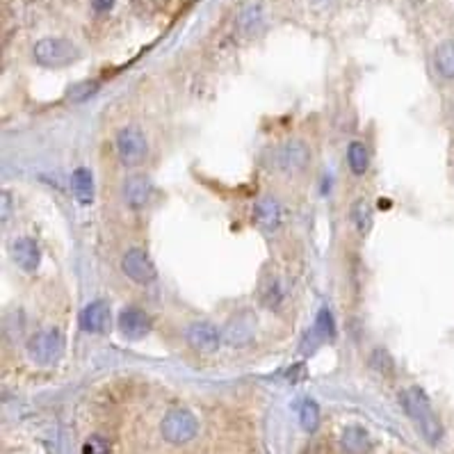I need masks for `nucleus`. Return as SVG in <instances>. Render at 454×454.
Wrapping results in <instances>:
<instances>
[{
	"label": "nucleus",
	"mask_w": 454,
	"mask_h": 454,
	"mask_svg": "<svg viewBox=\"0 0 454 454\" xmlns=\"http://www.w3.org/2000/svg\"><path fill=\"white\" fill-rule=\"evenodd\" d=\"M400 404L402 409L406 411V415L411 418V420L418 425L420 429V434L429 440L432 445H436L440 438H443V425L436 418L434 409H432V402L425 395L423 388L418 386H409L400 393Z\"/></svg>",
	"instance_id": "nucleus-1"
},
{
	"label": "nucleus",
	"mask_w": 454,
	"mask_h": 454,
	"mask_svg": "<svg viewBox=\"0 0 454 454\" xmlns=\"http://www.w3.org/2000/svg\"><path fill=\"white\" fill-rule=\"evenodd\" d=\"M32 55H34V60H37V64H41V66L62 69V66L74 64L80 57V51L74 41H69L64 37H46L34 44Z\"/></svg>",
	"instance_id": "nucleus-2"
},
{
	"label": "nucleus",
	"mask_w": 454,
	"mask_h": 454,
	"mask_svg": "<svg viewBox=\"0 0 454 454\" xmlns=\"http://www.w3.org/2000/svg\"><path fill=\"white\" fill-rule=\"evenodd\" d=\"M26 352L30 360H34L37 365H55L57 360L64 354V336L57 329H44L30 336L26 343Z\"/></svg>",
	"instance_id": "nucleus-3"
},
{
	"label": "nucleus",
	"mask_w": 454,
	"mask_h": 454,
	"mask_svg": "<svg viewBox=\"0 0 454 454\" xmlns=\"http://www.w3.org/2000/svg\"><path fill=\"white\" fill-rule=\"evenodd\" d=\"M114 148H116V156H119V160H121V165H126V167L142 165L148 156V142H146L144 133L139 131L137 126L121 128V131L116 133Z\"/></svg>",
	"instance_id": "nucleus-4"
},
{
	"label": "nucleus",
	"mask_w": 454,
	"mask_h": 454,
	"mask_svg": "<svg viewBox=\"0 0 454 454\" xmlns=\"http://www.w3.org/2000/svg\"><path fill=\"white\" fill-rule=\"evenodd\" d=\"M160 429H162V436H165L167 443L185 445L196 436V432H199V423H196V418L188 409H181L178 406V409L167 411V415L162 418Z\"/></svg>",
	"instance_id": "nucleus-5"
},
{
	"label": "nucleus",
	"mask_w": 454,
	"mask_h": 454,
	"mask_svg": "<svg viewBox=\"0 0 454 454\" xmlns=\"http://www.w3.org/2000/svg\"><path fill=\"white\" fill-rule=\"evenodd\" d=\"M121 270L137 286H148L158 278V270H156L153 261H151V256L139 247H133L123 253Z\"/></svg>",
	"instance_id": "nucleus-6"
},
{
	"label": "nucleus",
	"mask_w": 454,
	"mask_h": 454,
	"mask_svg": "<svg viewBox=\"0 0 454 454\" xmlns=\"http://www.w3.org/2000/svg\"><path fill=\"white\" fill-rule=\"evenodd\" d=\"M311 162V148L301 139H288L274 151V167L283 173H299Z\"/></svg>",
	"instance_id": "nucleus-7"
},
{
	"label": "nucleus",
	"mask_w": 454,
	"mask_h": 454,
	"mask_svg": "<svg viewBox=\"0 0 454 454\" xmlns=\"http://www.w3.org/2000/svg\"><path fill=\"white\" fill-rule=\"evenodd\" d=\"M222 338L224 333L219 331L213 322H206V320H196L185 329V340L199 354H215L219 345H222Z\"/></svg>",
	"instance_id": "nucleus-8"
},
{
	"label": "nucleus",
	"mask_w": 454,
	"mask_h": 454,
	"mask_svg": "<svg viewBox=\"0 0 454 454\" xmlns=\"http://www.w3.org/2000/svg\"><path fill=\"white\" fill-rule=\"evenodd\" d=\"M119 331L123 338L128 340H142L146 333H151V327H153V322H151V316L146 311L137 308V306H128L119 313Z\"/></svg>",
	"instance_id": "nucleus-9"
},
{
	"label": "nucleus",
	"mask_w": 454,
	"mask_h": 454,
	"mask_svg": "<svg viewBox=\"0 0 454 454\" xmlns=\"http://www.w3.org/2000/svg\"><path fill=\"white\" fill-rule=\"evenodd\" d=\"M78 324L85 333H106L110 329V306L106 299H94L80 311Z\"/></svg>",
	"instance_id": "nucleus-10"
},
{
	"label": "nucleus",
	"mask_w": 454,
	"mask_h": 454,
	"mask_svg": "<svg viewBox=\"0 0 454 454\" xmlns=\"http://www.w3.org/2000/svg\"><path fill=\"white\" fill-rule=\"evenodd\" d=\"M151 196H153V183L142 173H135V176H128L123 181V201L131 211L146 208L151 203Z\"/></svg>",
	"instance_id": "nucleus-11"
},
{
	"label": "nucleus",
	"mask_w": 454,
	"mask_h": 454,
	"mask_svg": "<svg viewBox=\"0 0 454 454\" xmlns=\"http://www.w3.org/2000/svg\"><path fill=\"white\" fill-rule=\"evenodd\" d=\"M9 253H11V261L16 263V267H21L23 272H37V267L41 263V249L37 240L32 238H16L14 242L9 244Z\"/></svg>",
	"instance_id": "nucleus-12"
},
{
	"label": "nucleus",
	"mask_w": 454,
	"mask_h": 454,
	"mask_svg": "<svg viewBox=\"0 0 454 454\" xmlns=\"http://www.w3.org/2000/svg\"><path fill=\"white\" fill-rule=\"evenodd\" d=\"M253 219H256V224H258V228H263L265 233H274L283 222L281 206H278V201L272 199V196H265V199L256 203Z\"/></svg>",
	"instance_id": "nucleus-13"
},
{
	"label": "nucleus",
	"mask_w": 454,
	"mask_h": 454,
	"mask_svg": "<svg viewBox=\"0 0 454 454\" xmlns=\"http://www.w3.org/2000/svg\"><path fill=\"white\" fill-rule=\"evenodd\" d=\"M224 340L238 347L253 340V320L249 318V313H242V316L228 322V327L224 329Z\"/></svg>",
	"instance_id": "nucleus-14"
},
{
	"label": "nucleus",
	"mask_w": 454,
	"mask_h": 454,
	"mask_svg": "<svg viewBox=\"0 0 454 454\" xmlns=\"http://www.w3.org/2000/svg\"><path fill=\"white\" fill-rule=\"evenodd\" d=\"M71 192L78 199V203L89 206L94 201V176L87 167H78L71 173Z\"/></svg>",
	"instance_id": "nucleus-15"
},
{
	"label": "nucleus",
	"mask_w": 454,
	"mask_h": 454,
	"mask_svg": "<svg viewBox=\"0 0 454 454\" xmlns=\"http://www.w3.org/2000/svg\"><path fill=\"white\" fill-rule=\"evenodd\" d=\"M340 443H343V450L347 454H368L370 448H372L368 432L363 427H358V425H352V427L345 429Z\"/></svg>",
	"instance_id": "nucleus-16"
},
{
	"label": "nucleus",
	"mask_w": 454,
	"mask_h": 454,
	"mask_svg": "<svg viewBox=\"0 0 454 454\" xmlns=\"http://www.w3.org/2000/svg\"><path fill=\"white\" fill-rule=\"evenodd\" d=\"M434 66L440 78L454 80V41H443L434 51Z\"/></svg>",
	"instance_id": "nucleus-17"
},
{
	"label": "nucleus",
	"mask_w": 454,
	"mask_h": 454,
	"mask_svg": "<svg viewBox=\"0 0 454 454\" xmlns=\"http://www.w3.org/2000/svg\"><path fill=\"white\" fill-rule=\"evenodd\" d=\"M349 219H352L354 228L360 233V236H365L370 233L372 224H375V215H372V208L365 199H358L352 206V213H349Z\"/></svg>",
	"instance_id": "nucleus-18"
},
{
	"label": "nucleus",
	"mask_w": 454,
	"mask_h": 454,
	"mask_svg": "<svg viewBox=\"0 0 454 454\" xmlns=\"http://www.w3.org/2000/svg\"><path fill=\"white\" fill-rule=\"evenodd\" d=\"M370 165V156H368V148L363 142H352L347 146V167L352 169V173L356 176H363L368 171Z\"/></svg>",
	"instance_id": "nucleus-19"
},
{
	"label": "nucleus",
	"mask_w": 454,
	"mask_h": 454,
	"mask_svg": "<svg viewBox=\"0 0 454 454\" xmlns=\"http://www.w3.org/2000/svg\"><path fill=\"white\" fill-rule=\"evenodd\" d=\"M313 333H316L322 343L336 338V320H333V316H331L329 308H322V311L318 313L316 327H313Z\"/></svg>",
	"instance_id": "nucleus-20"
},
{
	"label": "nucleus",
	"mask_w": 454,
	"mask_h": 454,
	"mask_svg": "<svg viewBox=\"0 0 454 454\" xmlns=\"http://www.w3.org/2000/svg\"><path fill=\"white\" fill-rule=\"evenodd\" d=\"M370 368L375 372H379V375H383V377H390L395 372V360H393V356L386 352V349L377 347L375 352L370 354Z\"/></svg>",
	"instance_id": "nucleus-21"
},
{
	"label": "nucleus",
	"mask_w": 454,
	"mask_h": 454,
	"mask_svg": "<svg viewBox=\"0 0 454 454\" xmlns=\"http://www.w3.org/2000/svg\"><path fill=\"white\" fill-rule=\"evenodd\" d=\"M299 423H301V427L306 429V432H316V429H318V425H320V406L313 400H306L304 404H301Z\"/></svg>",
	"instance_id": "nucleus-22"
},
{
	"label": "nucleus",
	"mask_w": 454,
	"mask_h": 454,
	"mask_svg": "<svg viewBox=\"0 0 454 454\" xmlns=\"http://www.w3.org/2000/svg\"><path fill=\"white\" fill-rule=\"evenodd\" d=\"M281 301H283V290H281V286H278L276 278L270 276L263 286V304L267 308H276Z\"/></svg>",
	"instance_id": "nucleus-23"
},
{
	"label": "nucleus",
	"mask_w": 454,
	"mask_h": 454,
	"mask_svg": "<svg viewBox=\"0 0 454 454\" xmlns=\"http://www.w3.org/2000/svg\"><path fill=\"white\" fill-rule=\"evenodd\" d=\"M96 91H99V83H89V80H85V83H78L69 89V99L71 101H87V99L94 96Z\"/></svg>",
	"instance_id": "nucleus-24"
},
{
	"label": "nucleus",
	"mask_w": 454,
	"mask_h": 454,
	"mask_svg": "<svg viewBox=\"0 0 454 454\" xmlns=\"http://www.w3.org/2000/svg\"><path fill=\"white\" fill-rule=\"evenodd\" d=\"M83 454H110V443L103 436H89L83 443Z\"/></svg>",
	"instance_id": "nucleus-25"
},
{
	"label": "nucleus",
	"mask_w": 454,
	"mask_h": 454,
	"mask_svg": "<svg viewBox=\"0 0 454 454\" xmlns=\"http://www.w3.org/2000/svg\"><path fill=\"white\" fill-rule=\"evenodd\" d=\"M306 454H331V445L327 443V440H318V443L313 445Z\"/></svg>",
	"instance_id": "nucleus-26"
},
{
	"label": "nucleus",
	"mask_w": 454,
	"mask_h": 454,
	"mask_svg": "<svg viewBox=\"0 0 454 454\" xmlns=\"http://www.w3.org/2000/svg\"><path fill=\"white\" fill-rule=\"evenodd\" d=\"M9 208H11V196H9V192H3V222H7Z\"/></svg>",
	"instance_id": "nucleus-27"
},
{
	"label": "nucleus",
	"mask_w": 454,
	"mask_h": 454,
	"mask_svg": "<svg viewBox=\"0 0 454 454\" xmlns=\"http://www.w3.org/2000/svg\"><path fill=\"white\" fill-rule=\"evenodd\" d=\"M114 0H94V9L96 11H108L112 7Z\"/></svg>",
	"instance_id": "nucleus-28"
}]
</instances>
